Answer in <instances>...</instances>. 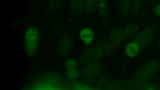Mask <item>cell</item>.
<instances>
[{
  "label": "cell",
  "mask_w": 160,
  "mask_h": 90,
  "mask_svg": "<svg viewBox=\"0 0 160 90\" xmlns=\"http://www.w3.org/2000/svg\"><path fill=\"white\" fill-rule=\"evenodd\" d=\"M39 43V37L38 30L30 27L26 30L24 37V45L27 54L30 57L35 56L37 52Z\"/></svg>",
  "instance_id": "obj_1"
},
{
  "label": "cell",
  "mask_w": 160,
  "mask_h": 90,
  "mask_svg": "<svg viewBox=\"0 0 160 90\" xmlns=\"http://www.w3.org/2000/svg\"><path fill=\"white\" fill-rule=\"evenodd\" d=\"M159 66V62L157 60L148 62L137 72L135 82L140 83L149 82L158 71Z\"/></svg>",
  "instance_id": "obj_2"
},
{
  "label": "cell",
  "mask_w": 160,
  "mask_h": 90,
  "mask_svg": "<svg viewBox=\"0 0 160 90\" xmlns=\"http://www.w3.org/2000/svg\"><path fill=\"white\" fill-rule=\"evenodd\" d=\"M154 29L146 28L137 34L132 41L137 43L142 49L146 47L151 42L154 35Z\"/></svg>",
  "instance_id": "obj_3"
},
{
  "label": "cell",
  "mask_w": 160,
  "mask_h": 90,
  "mask_svg": "<svg viewBox=\"0 0 160 90\" xmlns=\"http://www.w3.org/2000/svg\"><path fill=\"white\" fill-rule=\"evenodd\" d=\"M95 8L102 18L104 19L107 18L109 8L107 0H97Z\"/></svg>",
  "instance_id": "obj_4"
},
{
  "label": "cell",
  "mask_w": 160,
  "mask_h": 90,
  "mask_svg": "<svg viewBox=\"0 0 160 90\" xmlns=\"http://www.w3.org/2000/svg\"><path fill=\"white\" fill-rule=\"evenodd\" d=\"M141 50L140 47L136 42L132 41L126 46L125 51L127 55L129 57L133 58L137 56Z\"/></svg>",
  "instance_id": "obj_5"
},
{
  "label": "cell",
  "mask_w": 160,
  "mask_h": 90,
  "mask_svg": "<svg viewBox=\"0 0 160 90\" xmlns=\"http://www.w3.org/2000/svg\"><path fill=\"white\" fill-rule=\"evenodd\" d=\"M79 36L85 44H89L91 43L93 40L94 33L90 28H84L80 32Z\"/></svg>",
  "instance_id": "obj_6"
},
{
  "label": "cell",
  "mask_w": 160,
  "mask_h": 90,
  "mask_svg": "<svg viewBox=\"0 0 160 90\" xmlns=\"http://www.w3.org/2000/svg\"><path fill=\"white\" fill-rule=\"evenodd\" d=\"M72 6L74 11L78 13L82 12L85 9V3L83 0H73Z\"/></svg>",
  "instance_id": "obj_7"
},
{
  "label": "cell",
  "mask_w": 160,
  "mask_h": 90,
  "mask_svg": "<svg viewBox=\"0 0 160 90\" xmlns=\"http://www.w3.org/2000/svg\"><path fill=\"white\" fill-rule=\"evenodd\" d=\"M71 41L67 38L61 40L59 46V50L62 53L67 52L71 46Z\"/></svg>",
  "instance_id": "obj_8"
},
{
  "label": "cell",
  "mask_w": 160,
  "mask_h": 90,
  "mask_svg": "<svg viewBox=\"0 0 160 90\" xmlns=\"http://www.w3.org/2000/svg\"><path fill=\"white\" fill-rule=\"evenodd\" d=\"M132 3V0H122L120 7L121 12L125 15L128 12Z\"/></svg>",
  "instance_id": "obj_9"
},
{
  "label": "cell",
  "mask_w": 160,
  "mask_h": 90,
  "mask_svg": "<svg viewBox=\"0 0 160 90\" xmlns=\"http://www.w3.org/2000/svg\"><path fill=\"white\" fill-rule=\"evenodd\" d=\"M97 0H86L85 10L87 12H91L95 8Z\"/></svg>",
  "instance_id": "obj_10"
},
{
  "label": "cell",
  "mask_w": 160,
  "mask_h": 90,
  "mask_svg": "<svg viewBox=\"0 0 160 90\" xmlns=\"http://www.w3.org/2000/svg\"><path fill=\"white\" fill-rule=\"evenodd\" d=\"M142 0H133L131 4L133 13L137 15L139 12L141 7Z\"/></svg>",
  "instance_id": "obj_11"
},
{
  "label": "cell",
  "mask_w": 160,
  "mask_h": 90,
  "mask_svg": "<svg viewBox=\"0 0 160 90\" xmlns=\"http://www.w3.org/2000/svg\"><path fill=\"white\" fill-rule=\"evenodd\" d=\"M65 66L67 70L74 68L76 66V63L73 60L69 59L66 62Z\"/></svg>",
  "instance_id": "obj_12"
},
{
  "label": "cell",
  "mask_w": 160,
  "mask_h": 90,
  "mask_svg": "<svg viewBox=\"0 0 160 90\" xmlns=\"http://www.w3.org/2000/svg\"><path fill=\"white\" fill-rule=\"evenodd\" d=\"M67 73L69 77L72 78H76L78 76L77 71L74 68L68 69Z\"/></svg>",
  "instance_id": "obj_13"
},
{
  "label": "cell",
  "mask_w": 160,
  "mask_h": 90,
  "mask_svg": "<svg viewBox=\"0 0 160 90\" xmlns=\"http://www.w3.org/2000/svg\"><path fill=\"white\" fill-rule=\"evenodd\" d=\"M152 10L155 15L160 18V3L152 7Z\"/></svg>",
  "instance_id": "obj_14"
},
{
  "label": "cell",
  "mask_w": 160,
  "mask_h": 90,
  "mask_svg": "<svg viewBox=\"0 0 160 90\" xmlns=\"http://www.w3.org/2000/svg\"><path fill=\"white\" fill-rule=\"evenodd\" d=\"M158 46L159 47H160V39H159V41L158 42Z\"/></svg>",
  "instance_id": "obj_15"
},
{
  "label": "cell",
  "mask_w": 160,
  "mask_h": 90,
  "mask_svg": "<svg viewBox=\"0 0 160 90\" xmlns=\"http://www.w3.org/2000/svg\"><path fill=\"white\" fill-rule=\"evenodd\" d=\"M159 84V85H160V84Z\"/></svg>",
  "instance_id": "obj_16"
}]
</instances>
